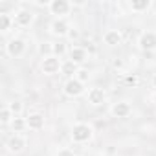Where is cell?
I'll use <instances>...</instances> for the list:
<instances>
[{
	"label": "cell",
	"instance_id": "cell-26",
	"mask_svg": "<svg viewBox=\"0 0 156 156\" xmlns=\"http://www.w3.org/2000/svg\"><path fill=\"white\" fill-rule=\"evenodd\" d=\"M68 37H70V39H77V37H79V31H77L75 28H70V31H68Z\"/></svg>",
	"mask_w": 156,
	"mask_h": 156
},
{
	"label": "cell",
	"instance_id": "cell-19",
	"mask_svg": "<svg viewBox=\"0 0 156 156\" xmlns=\"http://www.w3.org/2000/svg\"><path fill=\"white\" fill-rule=\"evenodd\" d=\"M15 24V19H11L9 15H6V13H2L0 15V31H9V28Z\"/></svg>",
	"mask_w": 156,
	"mask_h": 156
},
{
	"label": "cell",
	"instance_id": "cell-17",
	"mask_svg": "<svg viewBox=\"0 0 156 156\" xmlns=\"http://www.w3.org/2000/svg\"><path fill=\"white\" fill-rule=\"evenodd\" d=\"M11 129H13V132H15V134H20L24 129H28V121H26L24 118L17 116V118L11 121Z\"/></svg>",
	"mask_w": 156,
	"mask_h": 156
},
{
	"label": "cell",
	"instance_id": "cell-8",
	"mask_svg": "<svg viewBox=\"0 0 156 156\" xmlns=\"http://www.w3.org/2000/svg\"><path fill=\"white\" fill-rule=\"evenodd\" d=\"M130 112H132V107H130L129 101H118V103H114L110 107V114L114 118H121L123 119V118H129Z\"/></svg>",
	"mask_w": 156,
	"mask_h": 156
},
{
	"label": "cell",
	"instance_id": "cell-12",
	"mask_svg": "<svg viewBox=\"0 0 156 156\" xmlns=\"http://www.w3.org/2000/svg\"><path fill=\"white\" fill-rule=\"evenodd\" d=\"M50 31H51L53 35H57V37H64V35H68L70 26H68V22H66L64 19H55V20L50 24Z\"/></svg>",
	"mask_w": 156,
	"mask_h": 156
},
{
	"label": "cell",
	"instance_id": "cell-4",
	"mask_svg": "<svg viewBox=\"0 0 156 156\" xmlns=\"http://www.w3.org/2000/svg\"><path fill=\"white\" fill-rule=\"evenodd\" d=\"M6 51H8V55L9 57H22L24 55V51H26V41L24 39H19V37H15V39H11L8 44H6Z\"/></svg>",
	"mask_w": 156,
	"mask_h": 156
},
{
	"label": "cell",
	"instance_id": "cell-16",
	"mask_svg": "<svg viewBox=\"0 0 156 156\" xmlns=\"http://www.w3.org/2000/svg\"><path fill=\"white\" fill-rule=\"evenodd\" d=\"M129 8L134 11V13H141V11H147L151 8V0H132L129 4Z\"/></svg>",
	"mask_w": 156,
	"mask_h": 156
},
{
	"label": "cell",
	"instance_id": "cell-9",
	"mask_svg": "<svg viewBox=\"0 0 156 156\" xmlns=\"http://www.w3.org/2000/svg\"><path fill=\"white\" fill-rule=\"evenodd\" d=\"M138 44H140V48L145 50V51L156 50V33H152V31H143V33L140 35V39H138Z\"/></svg>",
	"mask_w": 156,
	"mask_h": 156
},
{
	"label": "cell",
	"instance_id": "cell-11",
	"mask_svg": "<svg viewBox=\"0 0 156 156\" xmlns=\"http://www.w3.org/2000/svg\"><path fill=\"white\" fill-rule=\"evenodd\" d=\"M33 19H35V15L28 9H19L15 13V24L20 28H28L30 24H33Z\"/></svg>",
	"mask_w": 156,
	"mask_h": 156
},
{
	"label": "cell",
	"instance_id": "cell-10",
	"mask_svg": "<svg viewBox=\"0 0 156 156\" xmlns=\"http://www.w3.org/2000/svg\"><path fill=\"white\" fill-rule=\"evenodd\" d=\"M68 53H70V61H73L75 64H83L88 61V51L83 46H72Z\"/></svg>",
	"mask_w": 156,
	"mask_h": 156
},
{
	"label": "cell",
	"instance_id": "cell-15",
	"mask_svg": "<svg viewBox=\"0 0 156 156\" xmlns=\"http://www.w3.org/2000/svg\"><path fill=\"white\" fill-rule=\"evenodd\" d=\"M77 72H79V64H75L73 61H64L62 66H61V73L70 77V79L77 75Z\"/></svg>",
	"mask_w": 156,
	"mask_h": 156
},
{
	"label": "cell",
	"instance_id": "cell-5",
	"mask_svg": "<svg viewBox=\"0 0 156 156\" xmlns=\"http://www.w3.org/2000/svg\"><path fill=\"white\" fill-rule=\"evenodd\" d=\"M48 8H50L51 15H57V19H62L64 15L70 13L72 4L68 2V0H51V2L48 4Z\"/></svg>",
	"mask_w": 156,
	"mask_h": 156
},
{
	"label": "cell",
	"instance_id": "cell-22",
	"mask_svg": "<svg viewBox=\"0 0 156 156\" xmlns=\"http://www.w3.org/2000/svg\"><path fill=\"white\" fill-rule=\"evenodd\" d=\"M51 51H53L51 55H55V57H62V55L66 53V44H62V42H55Z\"/></svg>",
	"mask_w": 156,
	"mask_h": 156
},
{
	"label": "cell",
	"instance_id": "cell-23",
	"mask_svg": "<svg viewBox=\"0 0 156 156\" xmlns=\"http://www.w3.org/2000/svg\"><path fill=\"white\" fill-rule=\"evenodd\" d=\"M88 77H90V73H88L87 70H79V72H77V75H75V79H79L81 83H87Z\"/></svg>",
	"mask_w": 156,
	"mask_h": 156
},
{
	"label": "cell",
	"instance_id": "cell-3",
	"mask_svg": "<svg viewBox=\"0 0 156 156\" xmlns=\"http://www.w3.org/2000/svg\"><path fill=\"white\" fill-rule=\"evenodd\" d=\"M62 92L66 98H79L83 92H85V83H81L79 79H75V77H72V79H68L62 87Z\"/></svg>",
	"mask_w": 156,
	"mask_h": 156
},
{
	"label": "cell",
	"instance_id": "cell-28",
	"mask_svg": "<svg viewBox=\"0 0 156 156\" xmlns=\"http://www.w3.org/2000/svg\"><path fill=\"white\" fill-rule=\"evenodd\" d=\"M152 101H154V105H156V92H154V96H152Z\"/></svg>",
	"mask_w": 156,
	"mask_h": 156
},
{
	"label": "cell",
	"instance_id": "cell-13",
	"mask_svg": "<svg viewBox=\"0 0 156 156\" xmlns=\"http://www.w3.org/2000/svg\"><path fill=\"white\" fill-rule=\"evenodd\" d=\"M103 41H105V44L107 46H119L121 42H123V35H121V31L119 30H108L105 35H103Z\"/></svg>",
	"mask_w": 156,
	"mask_h": 156
},
{
	"label": "cell",
	"instance_id": "cell-25",
	"mask_svg": "<svg viewBox=\"0 0 156 156\" xmlns=\"http://www.w3.org/2000/svg\"><path fill=\"white\" fill-rule=\"evenodd\" d=\"M55 156H75V154H73V151H72V149H59Z\"/></svg>",
	"mask_w": 156,
	"mask_h": 156
},
{
	"label": "cell",
	"instance_id": "cell-6",
	"mask_svg": "<svg viewBox=\"0 0 156 156\" xmlns=\"http://www.w3.org/2000/svg\"><path fill=\"white\" fill-rule=\"evenodd\" d=\"M87 101H88L90 105H94V107L103 105V103L107 101V92H105V88H99V87L90 88L88 94H87Z\"/></svg>",
	"mask_w": 156,
	"mask_h": 156
},
{
	"label": "cell",
	"instance_id": "cell-24",
	"mask_svg": "<svg viewBox=\"0 0 156 156\" xmlns=\"http://www.w3.org/2000/svg\"><path fill=\"white\" fill-rule=\"evenodd\" d=\"M123 66H125L123 59H112V68H114V70L121 72V70H123Z\"/></svg>",
	"mask_w": 156,
	"mask_h": 156
},
{
	"label": "cell",
	"instance_id": "cell-2",
	"mask_svg": "<svg viewBox=\"0 0 156 156\" xmlns=\"http://www.w3.org/2000/svg\"><path fill=\"white\" fill-rule=\"evenodd\" d=\"M61 66H62V62L55 55H46L42 59V62H41V70H42L44 75H55V73H59Z\"/></svg>",
	"mask_w": 156,
	"mask_h": 156
},
{
	"label": "cell",
	"instance_id": "cell-14",
	"mask_svg": "<svg viewBox=\"0 0 156 156\" xmlns=\"http://www.w3.org/2000/svg\"><path fill=\"white\" fill-rule=\"evenodd\" d=\"M26 121H28V129H31V130H41V129L44 127V116L39 114V112L28 114Z\"/></svg>",
	"mask_w": 156,
	"mask_h": 156
},
{
	"label": "cell",
	"instance_id": "cell-20",
	"mask_svg": "<svg viewBox=\"0 0 156 156\" xmlns=\"http://www.w3.org/2000/svg\"><path fill=\"white\" fill-rule=\"evenodd\" d=\"M123 83H125L127 87H138V85H140V77H138L136 73H127L125 79H123Z\"/></svg>",
	"mask_w": 156,
	"mask_h": 156
},
{
	"label": "cell",
	"instance_id": "cell-27",
	"mask_svg": "<svg viewBox=\"0 0 156 156\" xmlns=\"http://www.w3.org/2000/svg\"><path fill=\"white\" fill-rule=\"evenodd\" d=\"M152 87H154V88H156V73H154V75H152Z\"/></svg>",
	"mask_w": 156,
	"mask_h": 156
},
{
	"label": "cell",
	"instance_id": "cell-1",
	"mask_svg": "<svg viewBox=\"0 0 156 156\" xmlns=\"http://www.w3.org/2000/svg\"><path fill=\"white\" fill-rule=\"evenodd\" d=\"M70 136H72V140H73L75 143H87V141L92 140L94 129H92L88 123H75V125L72 127Z\"/></svg>",
	"mask_w": 156,
	"mask_h": 156
},
{
	"label": "cell",
	"instance_id": "cell-18",
	"mask_svg": "<svg viewBox=\"0 0 156 156\" xmlns=\"http://www.w3.org/2000/svg\"><path fill=\"white\" fill-rule=\"evenodd\" d=\"M15 119V114L8 108V105L2 108V110H0V123H2V125H11V121Z\"/></svg>",
	"mask_w": 156,
	"mask_h": 156
},
{
	"label": "cell",
	"instance_id": "cell-21",
	"mask_svg": "<svg viewBox=\"0 0 156 156\" xmlns=\"http://www.w3.org/2000/svg\"><path fill=\"white\" fill-rule=\"evenodd\" d=\"M8 108H9V110L15 114V118H17V116H20V112H22L24 107H22V101H11V103H8Z\"/></svg>",
	"mask_w": 156,
	"mask_h": 156
},
{
	"label": "cell",
	"instance_id": "cell-7",
	"mask_svg": "<svg viewBox=\"0 0 156 156\" xmlns=\"http://www.w3.org/2000/svg\"><path fill=\"white\" fill-rule=\"evenodd\" d=\"M6 147H8L9 152L19 154V152H22L24 147H26V138H24L22 134H13V136L6 141Z\"/></svg>",
	"mask_w": 156,
	"mask_h": 156
}]
</instances>
